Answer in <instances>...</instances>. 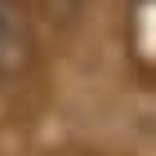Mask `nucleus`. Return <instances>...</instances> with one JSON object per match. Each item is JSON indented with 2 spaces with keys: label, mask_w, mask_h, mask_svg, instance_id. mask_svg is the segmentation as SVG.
<instances>
[{
  "label": "nucleus",
  "mask_w": 156,
  "mask_h": 156,
  "mask_svg": "<svg viewBox=\"0 0 156 156\" xmlns=\"http://www.w3.org/2000/svg\"><path fill=\"white\" fill-rule=\"evenodd\" d=\"M27 49H31V36H27V18L13 9L9 0H0V76L18 72L27 62Z\"/></svg>",
  "instance_id": "f257e3e1"
}]
</instances>
